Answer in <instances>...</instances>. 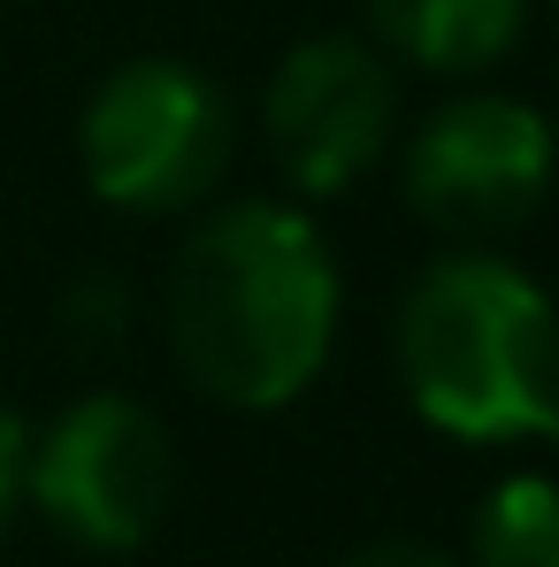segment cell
Instances as JSON below:
<instances>
[{
  "label": "cell",
  "mask_w": 559,
  "mask_h": 567,
  "mask_svg": "<svg viewBox=\"0 0 559 567\" xmlns=\"http://www.w3.org/2000/svg\"><path fill=\"white\" fill-rule=\"evenodd\" d=\"M338 261L283 199H222L169 261V353L199 399L277 414L322 377L338 346Z\"/></svg>",
  "instance_id": "6da1fadb"
},
{
  "label": "cell",
  "mask_w": 559,
  "mask_h": 567,
  "mask_svg": "<svg viewBox=\"0 0 559 567\" xmlns=\"http://www.w3.org/2000/svg\"><path fill=\"white\" fill-rule=\"evenodd\" d=\"M391 361L414 414L460 445H559V315L514 261L460 246L406 284Z\"/></svg>",
  "instance_id": "7a4b0ae2"
},
{
  "label": "cell",
  "mask_w": 559,
  "mask_h": 567,
  "mask_svg": "<svg viewBox=\"0 0 559 567\" xmlns=\"http://www.w3.org/2000/svg\"><path fill=\"white\" fill-rule=\"evenodd\" d=\"M77 162L123 215H191L230 169V100L177 54H138L93 85Z\"/></svg>",
  "instance_id": "3957f363"
},
{
  "label": "cell",
  "mask_w": 559,
  "mask_h": 567,
  "mask_svg": "<svg viewBox=\"0 0 559 567\" xmlns=\"http://www.w3.org/2000/svg\"><path fill=\"white\" fill-rule=\"evenodd\" d=\"M177 491L169 430L131 391H85L46 430H31L23 453V498L46 514L54 537L85 553H138Z\"/></svg>",
  "instance_id": "277c9868"
},
{
  "label": "cell",
  "mask_w": 559,
  "mask_h": 567,
  "mask_svg": "<svg viewBox=\"0 0 559 567\" xmlns=\"http://www.w3.org/2000/svg\"><path fill=\"white\" fill-rule=\"evenodd\" d=\"M559 169L552 123L514 93H453L398 154V185L406 207L453 238V246H483L521 230Z\"/></svg>",
  "instance_id": "5b68a950"
},
{
  "label": "cell",
  "mask_w": 559,
  "mask_h": 567,
  "mask_svg": "<svg viewBox=\"0 0 559 567\" xmlns=\"http://www.w3.org/2000/svg\"><path fill=\"white\" fill-rule=\"evenodd\" d=\"M398 123L391 54L353 31H314L269 70L261 131L269 154L299 192H353L383 162Z\"/></svg>",
  "instance_id": "8992f818"
},
{
  "label": "cell",
  "mask_w": 559,
  "mask_h": 567,
  "mask_svg": "<svg viewBox=\"0 0 559 567\" xmlns=\"http://www.w3.org/2000/svg\"><path fill=\"white\" fill-rule=\"evenodd\" d=\"M369 23L398 62L437 78H475L498 54H514L529 0H369Z\"/></svg>",
  "instance_id": "52a82bcc"
},
{
  "label": "cell",
  "mask_w": 559,
  "mask_h": 567,
  "mask_svg": "<svg viewBox=\"0 0 559 567\" xmlns=\"http://www.w3.org/2000/svg\"><path fill=\"white\" fill-rule=\"evenodd\" d=\"M467 567H559V483L552 475H498L475 498Z\"/></svg>",
  "instance_id": "ba28073f"
},
{
  "label": "cell",
  "mask_w": 559,
  "mask_h": 567,
  "mask_svg": "<svg viewBox=\"0 0 559 567\" xmlns=\"http://www.w3.org/2000/svg\"><path fill=\"white\" fill-rule=\"evenodd\" d=\"M62 330H70L85 353L115 346V338L131 330V299H123V284H115V277H85L70 299H62Z\"/></svg>",
  "instance_id": "9c48e42d"
},
{
  "label": "cell",
  "mask_w": 559,
  "mask_h": 567,
  "mask_svg": "<svg viewBox=\"0 0 559 567\" xmlns=\"http://www.w3.org/2000/svg\"><path fill=\"white\" fill-rule=\"evenodd\" d=\"M23 453H31V430H23V414L0 406V529H8L15 506H23Z\"/></svg>",
  "instance_id": "30bf717a"
},
{
  "label": "cell",
  "mask_w": 559,
  "mask_h": 567,
  "mask_svg": "<svg viewBox=\"0 0 559 567\" xmlns=\"http://www.w3.org/2000/svg\"><path fill=\"white\" fill-rule=\"evenodd\" d=\"M338 567H460L445 545H422V537H375V545H361L353 560Z\"/></svg>",
  "instance_id": "8fae6325"
},
{
  "label": "cell",
  "mask_w": 559,
  "mask_h": 567,
  "mask_svg": "<svg viewBox=\"0 0 559 567\" xmlns=\"http://www.w3.org/2000/svg\"><path fill=\"white\" fill-rule=\"evenodd\" d=\"M545 8H552V16H559V0H545Z\"/></svg>",
  "instance_id": "7c38bea8"
}]
</instances>
